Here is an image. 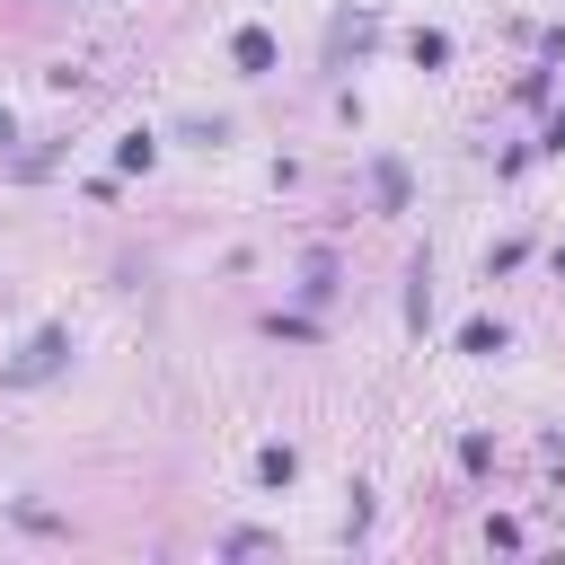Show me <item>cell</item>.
<instances>
[{"mask_svg":"<svg viewBox=\"0 0 565 565\" xmlns=\"http://www.w3.org/2000/svg\"><path fill=\"white\" fill-rule=\"evenodd\" d=\"M53 362H62V327H35V335H26V353H18V362H9V380H18V388H26V380H44V371H53Z\"/></svg>","mask_w":565,"mask_h":565,"instance_id":"cell-1","label":"cell"},{"mask_svg":"<svg viewBox=\"0 0 565 565\" xmlns=\"http://www.w3.org/2000/svg\"><path fill=\"white\" fill-rule=\"evenodd\" d=\"M238 62H247V71H274V35H265V26H238Z\"/></svg>","mask_w":565,"mask_h":565,"instance_id":"cell-2","label":"cell"}]
</instances>
